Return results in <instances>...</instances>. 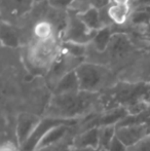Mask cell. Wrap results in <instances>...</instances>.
<instances>
[{"instance_id": "22", "label": "cell", "mask_w": 150, "mask_h": 151, "mask_svg": "<svg viewBox=\"0 0 150 151\" xmlns=\"http://www.w3.org/2000/svg\"><path fill=\"white\" fill-rule=\"evenodd\" d=\"M0 151H20V147H19L18 144L8 141L2 144Z\"/></svg>"}, {"instance_id": "26", "label": "cell", "mask_w": 150, "mask_h": 151, "mask_svg": "<svg viewBox=\"0 0 150 151\" xmlns=\"http://www.w3.org/2000/svg\"><path fill=\"white\" fill-rule=\"evenodd\" d=\"M12 1H14V3L16 4V5H26L27 3H28V1L29 0H12Z\"/></svg>"}, {"instance_id": "19", "label": "cell", "mask_w": 150, "mask_h": 151, "mask_svg": "<svg viewBox=\"0 0 150 151\" xmlns=\"http://www.w3.org/2000/svg\"><path fill=\"white\" fill-rule=\"evenodd\" d=\"M126 151H150V134L145 136L136 144L128 147Z\"/></svg>"}, {"instance_id": "24", "label": "cell", "mask_w": 150, "mask_h": 151, "mask_svg": "<svg viewBox=\"0 0 150 151\" xmlns=\"http://www.w3.org/2000/svg\"><path fill=\"white\" fill-rule=\"evenodd\" d=\"M135 0H110V4H116V5H126L133 6Z\"/></svg>"}, {"instance_id": "23", "label": "cell", "mask_w": 150, "mask_h": 151, "mask_svg": "<svg viewBox=\"0 0 150 151\" xmlns=\"http://www.w3.org/2000/svg\"><path fill=\"white\" fill-rule=\"evenodd\" d=\"M150 6V0H135L134 4H133V8L137 9V8H145Z\"/></svg>"}, {"instance_id": "2", "label": "cell", "mask_w": 150, "mask_h": 151, "mask_svg": "<svg viewBox=\"0 0 150 151\" xmlns=\"http://www.w3.org/2000/svg\"><path fill=\"white\" fill-rule=\"evenodd\" d=\"M79 80L80 91L93 93H103L118 83V75L106 65L84 61L75 70Z\"/></svg>"}, {"instance_id": "7", "label": "cell", "mask_w": 150, "mask_h": 151, "mask_svg": "<svg viewBox=\"0 0 150 151\" xmlns=\"http://www.w3.org/2000/svg\"><path fill=\"white\" fill-rule=\"evenodd\" d=\"M41 118L42 116L30 112H20L17 115L14 136L19 147H21L30 138V136L41 121Z\"/></svg>"}, {"instance_id": "15", "label": "cell", "mask_w": 150, "mask_h": 151, "mask_svg": "<svg viewBox=\"0 0 150 151\" xmlns=\"http://www.w3.org/2000/svg\"><path fill=\"white\" fill-rule=\"evenodd\" d=\"M109 4H110V0H74L69 10H72L76 14H82L90 8L103 10Z\"/></svg>"}, {"instance_id": "8", "label": "cell", "mask_w": 150, "mask_h": 151, "mask_svg": "<svg viewBox=\"0 0 150 151\" xmlns=\"http://www.w3.org/2000/svg\"><path fill=\"white\" fill-rule=\"evenodd\" d=\"M80 120L81 119L62 120V119H57V118L42 116L41 121H40L39 124L37 125L35 131L32 133V135L30 136V138L20 147V151H35L37 149V146H38V144H39V142L41 141V139L45 136V134L47 133L50 129H52V127L62 124V123L79 122Z\"/></svg>"}, {"instance_id": "5", "label": "cell", "mask_w": 150, "mask_h": 151, "mask_svg": "<svg viewBox=\"0 0 150 151\" xmlns=\"http://www.w3.org/2000/svg\"><path fill=\"white\" fill-rule=\"evenodd\" d=\"M85 61L83 58H79L71 55L64 48L61 50L60 56L52 66L50 71L46 74V81L50 88H54L55 86L62 79L65 75H67L70 72H73Z\"/></svg>"}, {"instance_id": "14", "label": "cell", "mask_w": 150, "mask_h": 151, "mask_svg": "<svg viewBox=\"0 0 150 151\" xmlns=\"http://www.w3.org/2000/svg\"><path fill=\"white\" fill-rule=\"evenodd\" d=\"M80 91L79 80L75 71L65 75L52 90V95H65Z\"/></svg>"}, {"instance_id": "12", "label": "cell", "mask_w": 150, "mask_h": 151, "mask_svg": "<svg viewBox=\"0 0 150 151\" xmlns=\"http://www.w3.org/2000/svg\"><path fill=\"white\" fill-rule=\"evenodd\" d=\"M78 16L92 31L98 32L106 26H109L105 20L103 12L97 8H90L82 14H78Z\"/></svg>"}, {"instance_id": "9", "label": "cell", "mask_w": 150, "mask_h": 151, "mask_svg": "<svg viewBox=\"0 0 150 151\" xmlns=\"http://www.w3.org/2000/svg\"><path fill=\"white\" fill-rule=\"evenodd\" d=\"M133 10V6L109 4L102 12L107 24L112 26L115 31H120L119 29L130 26Z\"/></svg>"}, {"instance_id": "3", "label": "cell", "mask_w": 150, "mask_h": 151, "mask_svg": "<svg viewBox=\"0 0 150 151\" xmlns=\"http://www.w3.org/2000/svg\"><path fill=\"white\" fill-rule=\"evenodd\" d=\"M62 40L31 42L26 50V62L32 71L46 75L52 66L60 56Z\"/></svg>"}, {"instance_id": "11", "label": "cell", "mask_w": 150, "mask_h": 151, "mask_svg": "<svg viewBox=\"0 0 150 151\" xmlns=\"http://www.w3.org/2000/svg\"><path fill=\"white\" fill-rule=\"evenodd\" d=\"M32 34L35 41H50L58 39L56 26L47 19H41L35 22L32 27Z\"/></svg>"}, {"instance_id": "1", "label": "cell", "mask_w": 150, "mask_h": 151, "mask_svg": "<svg viewBox=\"0 0 150 151\" xmlns=\"http://www.w3.org/2000/svg\"><path fill=\"white\" fill-rule=\"evenodd\" d=\"M102 95L79 91L52 95L42 116L62 120L82 119L94 112H102Z\"/></svg>"}, {"instance_id": "18", "label": "cell", "mask_w": 150, "mask_h": 151, "mask_svg": "<svg viewBox=\"0 0 150 151\" xmlns=\"http://www.w3.org/2000/svg\"><path fill=\"white\" fill-rule=\"evenodd\" d=\"M75 134L68 136L67 138H65L64 140L55 143L52 145L46 146L43 148H39L35 151H72L73 147V138H74Z\"/></svg>"}, {"instance_id": "21", "label": "cell", "mask_w": 150, "mask_h": 151, "mask_svg": "<svg viewBox=\"0 0 150 151\" xmlns=\"http://www.w3.org/2000/svg\"><path fill=\"white\" fill-rule=\"evenodd\" d=\"M126 150H128V147L116 136L113 139V141L111 142L110 146L108 148V151H126Z\"/></svg>"}, {"instance_id": "20", "label": "cell", "mask_w": 150, "mask_h": 151, "mask_svg": "<svg viewBox=\"0 0 150 151\" xmlns=\"http://www.w3.org/2000/svg\"><path fill=\"white\" fill-rule=\"evenodd\" d=\"M74 0H50V4L52 6L59 9H66L68 10Z\"/></svg>"}, {"instance_id": "4", "label": "cell", "mask_w": 150, "mask_h": 151, "mask_svg": "<svg viewBox=\"0 0 150 151\" xmlns=\"http://www.w3.org/2000/svg\"><path fill=\"white\" fill-rule=\"evenodd\" d=\"M97 32L92 31L79 18L78 14L72 10H66L64 30L61 40L63 42H72L80 45H90Z\"/></svg>"}, {"instance_id": "13", "label": "cell", "mask_w": 150, "mask_h": 151, "mask_svg": "<svg viewBox=\"0 0 150 151\" xmlns=\"http://www.w3.org/2000/svg\"><path fill=\"white\" fill-rule=\"evenodd\" d=\"M73 147L99 148V127L79 132L73 138Z\"/></svg>"}, {"instance_id": "10", "label": "cell", "mask_w": 150, "mask_h": 151, "mask_svg": "<svg viewBox=\"0 0 150 151\" xmlns=\"http://www.w3.org/2000/svg\"><path fill=\"white\" fill-rule=\"evenodd\" d=\"M149 134L148 127L146 123L139 124H128V125H118L116 127V137L126 146L136 144L141 139Z\"/></svg>"}, {"instance_id": "6", "label": "cell", "mask_w": 150, "mask_h": 151, "mask_svg": "<svg viewBox=\"0 0 150 151\" xmlns=\"http://www.w3.org/2000/svg\"><path fill=\"white\" fill-rule=\"evenodd\" d=\"M117 75L119 81L150 86V54L139 55Z\"/></svg>"}, {"instance_id": "25", "label": "cell", "mask_w": 150, "mask_h": 151, "mask_svg": "<svg viewBox=\"0 0 150 151\" xmlns=\"http://www.w3.org/2000/svg\"><path fill=\"white\" fill-rule=\"evenodd\" d=\"M72 151H100V149L92 147H72Z\"/></svg>"}, {"instance_id": "17", "label": "cell", "mask_w": 150, "mask_h": 151, "mask_svg": "<svg viewBox=\"0 0 150 151\" xmlns=\"http://www.w3.org/2000/svg\"><path fill=\"white\" fill-rule=\"evenodd\" d=\"M1 41L3 45L9 47H17L19 45V36L14 28L5 23L1 26Z\"/></svg>"}, {"instance_id": "16", "label": "cell", "mask_w": 150, "mask_h": 151, "mask_svg": "<svg viewBox=\"0 0 150 151\" xmlns=\"http://www.w3.org/2000/svg\"><path fill=\"white\" fill-rule=\"evenodd\" d=\"M116 136V125L99 127V149L107 150Z\"/></svg>"}]
</instances>
